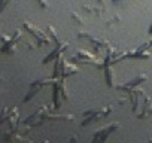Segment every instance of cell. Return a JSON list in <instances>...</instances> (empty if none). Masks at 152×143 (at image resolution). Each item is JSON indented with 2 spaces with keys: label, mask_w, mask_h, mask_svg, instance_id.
Returning <instances> with one entry per match:
<instances>
[{
  "label": "cell",
  "mask_w": 152,
  "mask_h": 143,
  "mask_svg": "<svg viewBox=\"0 0 152 143\" xmlns=\"http://www.w3.org/2000/svg\"><path fill=\"white\" fill-rule=\"evenodd\" d=\"M99 2H103V0H99Z\"/></svg>",
  "instance_id": "52a82bcc"
},
{
  "label": "cell",
  "mask_w": 152,
  "mask_h": 143,
  "mask_svg": "<svg viewBox=\"0 0 152 143\" xmlns=\"http://www.w3.org/2000/svg\"><path fill=\"white\" fill-rule=\"evenodd\" d=\"M143 81H146V76H139V78H136L134 81L128 82V84H127V87H121V88H128V87H133V85H136L137 82H143Z\"/></svg>",
  "instance_id": "3957f363"
},
{
  "label": "cell",
  "mask_w": 152,
  "mask_h": 143,
  "mask_svg": "<svg viewBox=\"0 0 152 143\" xmlns=\"http://www.w3.org/2000/svg\"><path fill=\"white\" fill-rule=\"evenodd\" d=\"M8 2H9V0H0V12L5 9V6L8 5Z\"/></svg>",
  "instance_id": "5b68a950"
},
{
  "label": "cell",
  "mask_w": 152,
  "mask_h": 143,
  "mask_svg": "<svg viewBox=\"0 0 152 143\" xmlns=\"http://www.w3.org/2000/svg\"><path fill=\"white\" fill-rule=\"evenodd\" d=\"M61 51H63V48H60V49H58V48H57V49H54V51H52V52H51V54H49L48 57H45V60H43V63L46 64L48 61H51V58H54V57H57V54H58V52H61Z\"/></svg>",
  "instance_id": "7a4b0ae2"
},
{
  "label": "cell",
  "mask_w": 152,
  "mask_h": 143,
  "mask_svg": "<svg viewBox=\"0 0 152 143\" xmlns=\"http://www.w3.org/2000/svg\"><path fill=\"white\" fill-rule=\"evenodd\" d=\"M118 127H119V124H112V125H109L107 128L100 130V131L94 136V139H93V140H102V142H103V140H106V137H107V136H109L113 130H116Z\"/></svg>",
  "instance_id": "6da1fadb"
},
{
  "label": "cell",
  "mask_w": 152,
  "mask_h": 143,
  "mask_svg": "<svg viewBox=\"0 0 152 143\" xmlns=\"http://www.w3.org/2000/svg\"><path fill=\"white\" fill-rule=\"evenodd\" d=\"M104 72H106L104 75H106V79H107V85L112 87V70H110V67H106Z\"/></svg>",
  "instance_id": "277c9868"
},
{
  "label": "cell",
  "mask_w": 152,
  "mask_h": 143,
  "mask_svg": "<svg viewBox=\"0 0 152 143\" xmlns=\"http://www.w3.org/2000/svg\"><path fill=\"white\" fill-rule=\"evenodd\" d=\"M149 33L152 34V24H151V27H149Z\"/></svg>",
  "instance_id": "8992f818"
}]
</instances>
